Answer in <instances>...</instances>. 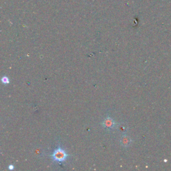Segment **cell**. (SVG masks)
Listing matches in <instances>:
<instances>
[{
    "mask_svg": "<svg viewBox=\"0 0 171 171\" xmlns=\"http://www.w3.org/2000/svg\"><path fill=\"white\" fill-rule=\"evenodd\" d=\"M132 142V140L130 139L129 136L126 135H124L122 136L120 138V144L124 147H128L130 145Z\"/></svg>",
    "mask_w": 171,
    "mask_h": 171,
    "instance_id": "3957f363",
    "label": "cell"
},
{
    "mask_svg": "<svg viewBox=\"0 0 171 171\" xmlns=\"http://www.w3.org/2000/svg\"><path fill=\"white\" fill-rule=\"evenodd\" d=\"M118 125H119V124H118L116 121H115L112 118L109 116L105 118L102 122V127H103L105 130H106L107 131H112V130L117 128Z\"/></svg>",
    "mask_w": 171,
    "mask_h": 171,
    "instance_id": "7a4b0ae2",
    "label": "cell"
},
{
    "mask_svg": "<svg viewBox=\"0 0 171 171\" xmlns=\"http://www.w3.org/2000/svg\"><path fill=\"white\" fill-rule=\"evenodd\" d=\"M14 168H15V167H14V165H12V164H10V165L9 166L8 169H9V170H13L14 169Z\"/></svg>",
    "mask_w": 171,
    "mask_h": 171,
    "instance_id": "5b68a950",
    "label": "cell"
},
{
    "mask_svg": "<svg viewBox=\"0 0 171 171\" xmlns=\"http://www.w3.org/2000/svg\"><path fill=\"white\" fill-rule=\"evenodd\" d=\"M2 82L4 84H10V79L8 78V76H5L2 78Z\"/></svg>",
    "mask_w": 171,
    "mask_h": 171,
    "instance_id": "277c9868",
    "label": "cell"
},
{
    "mask_svg": "<svg viewBox=\"0 0 171 171\" xmlns=\"http://www.w3.org/2000/svg\"><path fill=\"white\" fill-rule=\"evenodd\" d=\"M52 160L56 163H63L66 161V160L69 158L70 155L68 154L64 149L60 147H58L55 148L50 155Z\"/></svg>",
    "mask_w": 171,
    "mask_h": 171,
    "instance_id": "6da1fadb",
    "label": "cell"
}]
</instances>
